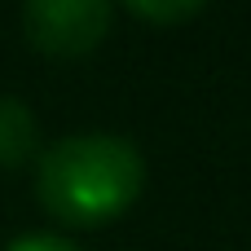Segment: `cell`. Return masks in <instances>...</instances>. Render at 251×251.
<instances>
[{
    "instance_id": "obj_1",
    "label": "cell",
    "mask_w": 251,
    "mask_h": 251,
    "mask_svg": "<svg viewBox=\"0 0 251 251\" xmlns=\"http://www.w3.org/2000/svg\"><path fill=\"white\" fill-rule=\"evenodd\" d=\"M146 190V159L119 132H75L40 154L35 194L66 225H106Z\"/></svg>"
},
{
    "instance_id": "obj_2",
    "label": "cell",
    "mask_w": 251,
    "mask_h": 251,
    "mask_svg": "<svg viewBox=\"0 0 251 251\" xmlns=\"http://www.w3.org/2000/svg\"><path fill=\"white\" fill-rule=\"evenodd\" d=\"M110 18L106 0H31L22 9V31L40 53L75 57L110 35Z\"/></svg>"
},
{
    "instance_id": "obj_3",
    "label": "cell",
    "mask_w": 251,
    "mask_h": 251,
    "mask_svg": "<svg viewBox=\"0 0 251 251\" xmlns=\"http://www.w3.org/2000/svg\"><path fill=\"white\" fill-rule=\"evenodd\" d=\"M35 141H40V128H35V115L22 97H9L0 93V168H18L35 154Z\"/></svg>"
},
{
    "instance_id": "obj_4",
    "label": "cell",
    "mask_w": 251,
    "mask_h": 251,
    "mask_svg": "<svg viewBox=\"0 0 251 251\" xmlns=\"http://www.w3.org/2000/svg\"><path fill=\"white\" fill-rule=\"evenodd\" d=\"M132 13L137 18H146V22H181V18H190V13H199V4H132Z\"/></svg>"
},
{
    "instance_id": "obj_5",
    "label": "cell",
    "mask_w": 251,
    "mask_h": 251,
    "mask_svg": "<svg viewBox=\"0 0 251 251\" xmlns=\"http://www.w3.org/2000/svg\"><path fill=\"white\" fill-rule=\"evenodd\" d=\"M4 251H79V247L66 243V238H57V234H22V238H13Z\"/></svg>"
}]
</instances>
